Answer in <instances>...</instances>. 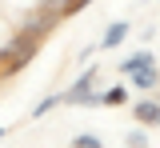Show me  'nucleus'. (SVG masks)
Returning a JSON list of instances; mask_svg holds the SVG:
<instances>
[{
    "label": "nucleus",
    "mask_w": 160,
    "mask_h": 148,
    "mask_svg": "<svg viewBox=\"0 0 160 148\" xmlns=\"http://www.w3.org/2000/svg\"><path fill=\"white\" fill-rule=\"evenodd\" d=\"M128 36H132V24H128V20H112L108 28H104V32H100L96 48H100V52H112V48H120V44L128 40Z\"/></svg>",
    "instance_id": "obj_4"
},
{
    "label": "nucleus",
    "mask_w": 160,
    "mask_h": 148,
    "mask_svg": "<svg viewBox=\"0 0 160 148\" xmlns=\"http://www.w3.org/2000/svg\"><path fill=\"white\" fill-rule=\"evenodd\" d=\"M52 108H60V92H52V96H44V100H36L28 116H32V120H40V116H48Z\"/></svg>",
    "instance_id": "obj_8"
},
{
    "label": "nucleus",
    "mask_w": 160,
    "mask_h": 148,
    "mask_svg": "<svg viewBox=\"0 0 160 148\" xmlns=\"http://www.w3.org/2000/svg\"><path fill=\"white\" fill-rule=\"evenodd\" d=\"M132 120L144 128H160V100L152 96V92H144L136 104H132Z\"/></svg>",
    "instance_id": "obj_3"
},
{
    "label": "nucleus",
    "mask_w": 160,
    "mask_h": 148,
    "mask_svg": "<svg viewBox=\"0 0 160 148\" xmlns=\"http://www.w3.org/2000/svg\"><path fill=\"white\" fill-rule=\"evenodd\" d=\"M124 148H148V136H144V124H136L132 132H124Z\"/></svg>",
    "instance_id": "obj_10"
},
{
    "label": "nucleus",
    "mask_w": 160,
    "mask_h": 148,
    "mask_svg": "<svg viewBox=\"0 0 160 148\" xmlns=\"http://www.w3.org/2000/svg\"><path fill=\"white\" fill-rule=\"evenodd\" d=\"M0 64H4V44H0Z\"/></svg>",
    "instance_id": "obj_12"
},
{
    "label": "nucleus",
    "mask_w": 160,
    "mask_h": 148,
    "mask_svg": "<svg viewBox=\"0 0 160 148\" xmlns=\"http://www.w3.org/2000/svg\"><path fill=\"white\" fill-rule=\"evenodd\" d=\"M40 36H32V32H24V28H16L8 40H4V64H0V72L4 76H12V72H24L28 64L40 56Z\"/></svg>",
    "instance_id": "obj_1"
},
{
    "label": "nucleus",
    "mask_w": 160,
    "mask_h": 148,
    "mask_svg": "<svg viewBox=\"0 0 160 148\" xmlns=\"http://www.w3.org/2000/svg\"><path fill=\"white\" fill-rule=\"evenodd\" d=\"M124 104H128V84L100 88V108H124Z\"/></svg>",
    "instance_id": "obj_7"
},
{
    "label": "nucleus",
    "mask_w": 160,
    "mask_h": 148,
    "mask_svg": "<svg viewBox=\"0 0 160 148\" xmlns=\"http://www.w3.org/2000/svg\"><path fill=\"white\" fill-rule=\"evenodd\" d=\"M144 64H156V52H152L148 44H140V48H132L128 56H120L116 72H120V76H128V72H136V68H144Z\"/></svg>",
    "instance_id": "obj_5"
},
{
    "label": "nucleus",
    "mask_w": 160,
    "mask_h": 148,
    "mask_svg": "<svg viewBox=\"0 0 160 148\" xmlns=\"http://www.w3.org/2000/svg\"><path fill=\"white\" fill-rule=\"evenodd\" d=\"M4 136H8V128H4V124H0V140H4Z\"/></svg>",
    "instance_id": "obj_11"
},
{
    "label": "nucleus",
    "mask_w": 160,
    "mask_h": 148,
    "mask_svg": "<svg viewBox=\"0 0 160 148\" xmlns=\"http://www.w3.org/2000/svg\"><path fill=\"white\" fill-rule=\"evenodd\" d=\"M128 84L136 88V92H156L160 88V68L156 64H144V68H136V72H128Z\"/></svg>",
    "instance_id": "obj_6"
},
{
    "label": "nucleus",
    "mask_w": 160,
    "mask_h": 148,
    "mask_svg": "<svg viewBox=\"0 0 160 148\" xmlns=\"http://www.w3.org/2000/svg\"><path fill=\"white\" fill-rule=\"evenodd\" d=\"M72 148H104V136L100 132H76L72 136Z\"/></svg>",
    "instance_id": "obj_9"
},
{
    "label": "nucleus",
    "mask_w": 160,
    "mask_h": 148,
    "mask_svg": "<svg viewBox=\"0 0 160 148\" xmlns=\"http://www.w3.org/2000/svg\"><path fill=\"white\" fill-rule=\"evenodd\" d=\"M60 104L100 108V68H96V64H84V72H76V80L60 92Z\"/></svg>",
    "instance_id": "obj_2"
}]
</instances>
